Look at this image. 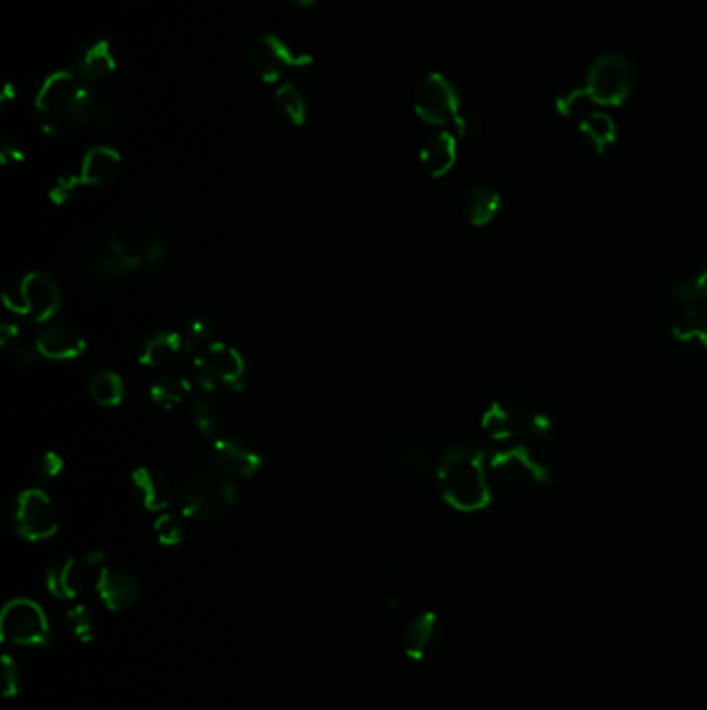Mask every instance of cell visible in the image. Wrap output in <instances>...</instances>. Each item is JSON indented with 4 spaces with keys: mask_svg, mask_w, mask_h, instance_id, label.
I'll return each instance as SVG.
<instances>
[{
    "mask_svg": "<svg viewBox=\"0 0 707 710\" xmlns=\"http://www.w3.org/2000/svg\"><path fill=\"white\" fill-rule=\"evenodd\" d=\"M39 129L50 138L73 134L81 125L111 127L117 111L111 100L100 96L76 71H55L42 81L34 99Z\"/></svg>",
    "mask_w": 707,
    "mask_h": 710,
    "instance_id": "6da1fadb",
    "label": "cell"
},
{
    "mask_svg": "<svg viewBox=\"0 0 707 710\" xmlns=\"http://www.w3.org/2000/svg\"><path fill=\"white\" fill-rule=\"evenodd\" d=\"M436 476L442 499L459 512L484 509L494 496L486 457L473 445H459L442 455Z\"/></svg>",
    "mask_w": 707,
    "mask_h": 710,
    "instance_id": "7a4b0ae2",
    "label": "cell"
},
{
    "mask_svg": "<svg viewBox=\"0 0 707 710\" xmlns=\"http://www.w3.org/2000/svg\"><path fill=\"white\" fill-rule=\"evenodd\" d=\"M413 111L433 127H451L454 136L473 139L482 131V121L467 108L459 88L442 73H428L413 92Z\"/></svg>",
    "mask_w": 707,
    "mask_h": 710,
    "instance_id": "3957f363",
    "label": "cell"
},
{
    "mask_svg": "<svg viewBox=\"0 0 707 710\" xmlns=\"http://www.w3.org/2000/svg\"><path fill=\"white\" fill-rule=\"evenodd\" d=\"M236 501L233 480L217 472L189 476L178 491V507L183 517L208 522L229 512Z\"/></svg>",
    "mask_w": 707,
    "mask_h": 710,
    "instance_id": "277c9868",
    "label": "cell"
},
{
    "mask_svg": "<svg viewBox=\"0 0 707 710\" xmlns=\"http://www.w3.org/2000/svg\"><path fill=\"white\" fill-rule=\"evenodd\" d=\"M491 494L521 493L548 478V466L528 447H511L486 459Z\"/></svg>",
    "mask_w": 707,
    "mask_h": 710,
    "instance_id": "5b68a950",
    "label": "cell"
},
{
    "mask_svg": "<svg viewBox=\"0 0 707 710\" xmlns=\"http://www.w3.org/2000/svg\"><path fill=\"white\" fill-rule=\"evenodd\" d=\"M250 67L264 83H282L289 73L312 76L315 59L308 53H297L285 39L266 32L250 46Z\"/></svg>",
    "mask_w": 707,
    "mask_h": 710,
    "instance_id": "8992f818",
    "label": "cell"
},
{
    "mask_svg": "<svg viewBox=\"0 0 707 710\" xmlns=\"http://www.w3.org/2000/svg\"><path fill=\"white\" fill-rule=\"evenodd\" d=\"M197 385L206 391H241L247 380V362L243 354L227 345L212 343L192 357Z\"/></svg>",
    "mask_w": 707,
    "mask_h": 710,
    "instance_id": "52a82bcc",
    "label": "cell"
},
{
    "mask_svg": "<svg viewBox=\"0 0 707 710\" xmlns=\"http://www.w3.org/2000/svg\"><path fill=\"white\" fill-rule=\"evenodd\" d=\"M0 638L20 649H48L53 626L42 605L30 598H13L0 612Z\"/></svg>",
    "mask_w": 707,
    "mask_h": 710,
    "instance_id": "ba28073f",
    "label": "cell"
},
{
    "mask_svg": "<svg viewBox=\"0 0 707 710\" xmlns=\"http://www.w3.org/2000/svg\"><path fill=\"white\" fill-rule=\"evenodd\" d=\"M194 457L241 480L254 478L264 463V457L256 447L241 436H201L194 445Z\"/></svg>",
    "mask_w": 707,
    "mask_h": 710,
    "instance_id": "9c48e42d",
    "label": "cell"
},
{
    "mask_svg": "<svg viewBox=\"0 0 707 710\" xmlns=\"http://www.w3.org/2000/svg\"><path fill=\"white\" fill-rule=\"evenodd\" d=\"M635 83L637 71L633 62L623 55L609 53L591 62L586 90L595 104L621 106L633 94Z\"/></svg>",
    "mask_w": 707,
    "mask_h": 710,
    "instance_id": "30bf717a",
    "label": "cell"
},
{
    "mask_svg": "<svg viewBox=\"0 0 707 710\" xmlns=\"http://www.w3.org/2000/svg\"><path fill=\"white\" fill-rule=\"evenodd\" d=\"M482 426L494 440L542 438L550 433V420L540 410L521 403H494L484 415Z\"/></svg>",
    "mask_w": 707,
    "mask_h": 710,
    "instance_id": "8fae6325",
    "label": "cell"
},
{
    "mask_svg": "<svg viewBox=\"0 0 707 710\" xmlns=\"http://www.w3.org/2000/svg\"><path fill=\"white\" fill-rule=\"evenodd\" d=\"M146 266L138 239L111 236L102 239L88 262V275L94 283H111L118 276L138 273Z\"/></svg>",
    "mask_w": 707,
    "mask_h": 710,
    "instance_id": "7c38bea8",
    "label": "cell"
},
{
    "mask_svg": "<svg viewBox=\"0 0 707 710\" xmlns=\"http://www.w3.org/2000/svg\"><path fill=\"white\" fill-rule=\"evenodd\" d=\"M13 524L23 540L42 542L59 532L60 513L48 494L25 489L15 501Z\"/></svg>",
    "mask_w": 707,
    "mask_h": 710,
    "instance_id": "4fadbf2b",
    "label": "cell"
},
{
    "mask_svg": "<svg viewBox=\"0 0 707 710\" xmlns=\"http://www.w3.org/2000/svg\"><path fill=\"white\" fill-rule=\"evenodd\" d=\"M401 642L407 659L415 663H424L440 651L444 642V626L436 612H419L405 626Z\"/></svg>",
    "mask_w": 707,
    "mask_h": 710,
    "instance_id": "5bb4252c",
    "label": "cell"
},
{
    "mask_svg": "<svg viewBox=\"0 0 707 710\" xmlns=\"http://www.w3.org/2000/svg\"><path fill=\"white\" fill-rule=\"evenodd\" d=\"M96 592L104 607L113 612L134 609L141 600L138 577L123 568H102L96 580Z\"/></svg>",
    "mask_w": 707,
    "mask_h": 710,
    "instance_id": "9a60e30c",
    "label": "cell"
},
{
    "mask_svg": "<svg viewBox=\"0 0 707 710\" xmlns=\"http://www.w3.org/2000/svg\"><path fill=\"white\" fill-rule=\"evenodd\" d=\"M23 296L27 306V316L36 322H46L57 314L62 304L59 285L57 280L46 273H27L21 276Z\"/></svg>",
    "mask_w": 707,
    "mask_h": 710,
    "instance_id": "2e32d148",
    "label": "cell"
},
{
    "mask_svg": "<svg viewBox=\"0 0 707 710\" xmlns=\"http://www.w3.org/2000/svg\"><path fill=\"white\" fill-rule=\"evenodd\" d=\"M118 60L113 53L108 39H96L81 48L78 59L73 62V71L81 81L96 88L102 81L113 78L117 73Z\"/></svg>",
    "mask_w": 707,
    "mask_h": 710,
    "instance_id": "e0dca14e",
    "label": "cell"
},
{
    "mask_svg": "<svg viewBox=\"0 0 707 710\" xmlns=\"http://www.w3.org/2000/svg\"><path fill=\"white\" fill-rule=\"evenodd\" d=\"M38 352L46 359L55 362H67V359H78L79 355L85 352V339L79 335L78 331L69 324L55 322L42 329L38 339H36Z\"/></svg>",
    "mask_w": 707,
    "mask_h": 710,
    "instance_id": "ac0fdd59",
    "label": "cell"
},
{
    "mask_svg": "<svg viewBox=\"0 0 707 710\" xmlns=\"http://www.w3.org/2000/svg\"><path fill=\"white\" fill-rule=\"evenodd\" d=\"M672 339L688 350L707 354V306L704 304H679L672 318Z\"/></svg>",
    "mask_w": 707,
    "mask_h": 710,
    "instance_id": "d6986e66",
    "label": "cell"
},
{
    "mask_svg": "<svg viewBox=\"0 0 707 710\" xmlns=\"http://www.w3.org/2000/svg\"><path fill=\"white\" fill-rule=\"evenodd\" d=\"M123 169L120 152L111 146H94L85 152L79 178L85 187H104L117 181Z\"/></svg>",
    "mask_w": 707,
    "mask_h": 710,
    "instance_id": "ffe728a7",
    "label": "cell"
},
{
    "mask_svg": "<svg viewBox=\"0 0 707 710\" xmlns=\"http://www.w3.org/2000/svg\"><path fill=\"white\" fill-rule=\"evenodd\" d=\"M85 573L76 557L62 554L55 559L44 575V586L59 600H76L83 588Z\"/></svg>",
    "mask_w": 707,
    "mask_h": 710,
    "instance_id": "44dd1931",
    "label": "cell"
},
{
    "mask_svg": "<svg viewBox=\"0 0 707 710\" xmlns=\"http://www.w3.org/2000/svg\"><path fill=\"white\" fill-rule=\"evenodd\" d=\"M419 158L430 178H444L456 162V136L449 129L438 131L424 144Z\"/></svg>",
    "mask_w": 707,
    "mask_h": 710,
    "instance_id": "7402d4cb",
    "label": "cell"
},
{
    "mask_svg": "<svg viewBox=\"0 0 707 710\" xmlns=\"http://www.w3.org/2000/svg\"><path fill=\"white\" fill-rule=\"evenodd\" d=\"M131 482L148 512H164L171 505L173 491L164 473L158 472L154 468H138L131 473Z\"/></svg>",
    "mask_w": 707,
    "mask_h": 710,
    "instance_id": "603a6c76",
    "label": "cell"
},
{
    "mask_svg": "<svg viewBox=\"0 0 707 710\" xmlns=\"http://www.w3.org/2000/svg\"><path fill=\"white\" fill-rule=\"evenodd\" d=\"M391 457L396 466L413 473H430L438 470V461L433 457V447L421 438H398L391 447Z\"/></svg>",
    "mask_w": 707,
    "mask_h": 710,
    "instance_id": "cb8c5ba5",
    "label": "cell"
},
{
    "mask_svg": "<svg viewBox=\"0 0 707 710\" xmlns=\"http://www.w3.org/2000/svg\"><path fill=\"white\" fill-rule=\"evenodd\" d=\"M181 352H185L181 333L160 331L143 341L139 352V364L146 368H164L171 362H175Z\"/></svg>",
    "mask_w": 707,
    "mask_h": 710,
    "instance_id": "d4e9b609",
    "label": "cell"
},
{
    "mask_svg": "<svg viewBox=\"0 0 707 710\" xmlns=\"http://www.w3.org/2000/svg\"><path fill=\"white\" fill-rule=\"evenodd\" d=\"M500 204H502V197L494 187L475 185L461 199V213L475 227H484L498 215Z\"/></svg>",
    "mask_w": 707,
    "mask_h": 710,
    "instance_id": "484cf974",
    "label": "cell"
},
{
    "mask_svg": "<svg viewBox=\"0 0 707 710\" xmlns=\"http://www.w3.org/2000/svg\"><path fill=\"white\" fill-rule=\"evenodd\" d=\"M275 106L278 115L287 123L301 127L310 117V102L303 88L297 81H282L278 83L275 92Z\"/></svg>",
    "mask_w": 707,
    "mask_h": 710,
    "instance_id": "4316f807",
    "label": "cell"
},
{
    "mask_svg": "<svg viewBox=\"0 0 707 710\" xmlns=\"http://www.w3.org/2000/svg\"><path fill=\"white\" fill-rule=\"evenodd\" d=\"M192 420L196 424L197 433L201 434L204 438H215L220 436V431L224 428V410L220 408L217 399H212L210 394H197L196 399L192 401Z\"/></svg>",
    "mask_w": 707,
    "mask_h": 710,
    "instance_id": "83f0119b",
    "label": "cell"
},
{
    "mask_svg": "<svg viewBox=\"0 0 707 710\" xmlns=\"http://www.w3.org/2000/svg\"><path fill=\"white\" fill-rule=\"evenodd\" d=\"M192 394V382L181 375H162L150 389V397L162 410H175Z\"/></svg>",
    "mask_w": 707,
    "mask_h": 710,
    "instance_id": "f1b7e54d",
    "label": "cell"
},
{
    "mask_svg": "<svg viewBox=\"0 0 707 710\" xmlns=\"http://www.w3.org/2000/svg\"><path fill=\"white\" fill-rule=\"evenodd\" d=\"M579 129H581L583 138L590 141L591 148H595L600 152L616 141V125L612 117L602 111H591L590 115L581 118Z\"/></svg>",
    "mask_w": 707,
    "mask_h": 710,
    "instance_id": "f546056e",
    "label": "cell"
},
{
    "mask_svg": "<svg viewBox=\"0 0 707 710\" xmlns=\"http://www.w3.org/2000/svg\"><path fill=\"white\" fill-rule=\"evenodd\" d=\"M90 394L102 408H117L125 399V382L113 370H98L90 380Z\"/></svg>",
    "mask_w": 707,
    "mask_h": 710,
    "instance_id": "4dcf8cb0",
    "label": "cell"
},
{
    "mask_svg": "<svg viewBox=\"0 0 707 710\" xmlns=\"http://www.w3.org/2000/svg\"><path fill=\"white\" fill-rule=\"evenodd\" d=\"M215 335H217V324L210 316H196L185 331L181 333L183 339V350L185 354L194 355L199 354L201 350H206L208 345L215 343Z\"/></svg>",
    "mask_w": 707,
    "mask_h": 710,
    "instance_id": "1f68e13d",
    "label": "cell"
},
{
    "mask_svg": "<svg viewBox=\"0 0 707 710\" xmlns=\"http://www.w3.org/2000/svg\"><path fill=\"white\" fill-rule=\"evenodd\" d=\"M65 626L81 644H90L96 635V617L92 609L85 605L71 607L65 615Z\"/></svg>",
    "mask_w": 707,
    "mask_h": 710,
    "instance_id": "d6a6232c",
    "label": "cell"
},
{
    "mask_svg": "<svg viewBox=\"0 0 707 710\" xmlns=\"http://www.w3.org/2000/svg\"><path fill=\"white\" fill-rule=\"evenodd\" d=\"M158 542L162 547H178L185 540V522L175 513H162L154 524Z\"/></svg>",
    "mask_w": 707,
    "mask_h": 710,
    "instance_id": "836d02e7",
    "label": "cell"
},
{
    "mask_svg": "<svg viewBox=\"0 0 707 710\" xmlns=\"http://www.w3.org/2000/svg\"><path fill=\"white\" fill-rule=\"evenodd\" d=\"M672 297L676 304H706L707 306V268L704 273L685 280L683 285H679L672 291Z\"/></svg>",
    "mask_w": 707,
    "mask_h": 710,
    "instance_id": "e575fe53",
    "label": "cell"
},
{
    "mask_svg": "<svg viewBox=\"0 0 707 710\" xmlns=\"http://www.w3.org/2000/svg\"><path fill=\"white\" fill-rule=\"evenodd\" d=\"M85 187V183L81 181L79 175H69V178H59L55 181V185L50 187L48 192V197L55 202V204H69L73 202L76 197L81 194V190Z\"/></svg>",
    "mask_w": 707,
    "mask_h": 710,
    "instance_id": "d590c367",
    "label": "cell"
},
{
    "mask_svg": "<svg viewBox=\"0 0 707 710\" xmlns=\"http://www.w3.org/2000/svg\"><path fill=\"white\" fill-rule=\"evenodd\" d=\"M2 694L4 698H18L21 694V671L9 654L2 656Z\"/></svg>",
    "mask_w": 707,
    "mask_h": 710,
    "instance_id": "8d00e7d4",
    "label": "cell"
},
{
    "mask_svg": "<svg viewBox=\"0 0 707 710\" xmlns=\"http://www.w3.org/2000/svg\"><path fill=\"white\" fill-rule=\"evenodd\" d=\"M62 468H65V459L59 454H55V451L39 455L36 463H34V472L42 480H55L62 472Z\"/></svg>",
    "mask_w": 707,
    "mask_h": 710,
    "instance_id": "74e56055",
    "label": "cell"
},
{
    "mask_svg": "<svg viewBox=\"0 0 707 710\" xmlns=\"http://www.w3.org/2000/svg\"><path fill=\"white\" fill-rule=\"evenodd\" d=\"M2 301L4 306L15 312V314L27 316V306H25V296H23V285L21 278L13 280L11 285H7L4 294H2Z\"/></svg>",
    "mask_w": 707,
    "mask_h": 710,
    "instance_id": "f35d334b",
    "label": "cell"
},
{
    "mask_svg": "<svg viewBox=\"0 0 707 710\" xmlns=\"http://www.w3.org/2000/svg\"><path fill=\"white\" fill-rule=\"evenodd\" d=\"M9 352H11V357H13L20 366H23V368L36 366L39 357H42L38 352V345H30V343H21V341H18L15 345H11Z\"/></svg>",
    "mask_w": 707,
    "mask_h": 710,
    "instance_id": "ab89813d",
    "label": "cell"
},
{
    "mask_svg": "<svg viewBox=\"0 0 707 710\" xmlns=\"http://www.w3.org/2000/svg\"><path fill=\"white\" fill-rule=\"evenodd\" d=\"M0 157L4 164H21L25 160V150L20 141L13 138H2L0 141Z\"/></svg>",
    "mask_w": 707,
    "mask_h": 710,
    "instance_id": "60d3db41",
    "label": "cell"
},
{
    "mask_svg": "<svg viewBox=\"0 0 707 710\" xmlns=\"http://www.w3.org/2000/svg\"><path fill=\"white\" fill-rule=\"evenodd\" d=\"M20 336L21 331L18 324H13V322H2V327H0V345H2L4 350H9L11 345H15V343L20 341Z\"/></svg>",
    "mask_w": 707,
    "mask_h": 710,
    "instance_id": "b9f144b4",
    "label": "cell"
},
{
    "mask_svg": "<svg viewBox=\"0 0 707 710\" xmlns=\"http://www.w3.org/2000/svg\"><path fill=\"white\" fill-rule=\"evenodd\" d=\"M104 561H106V554L102 551H92L85 554V565H90V568L102 570V568H106Z\"/></svg>",
    "mask_w": 707,
    "mask_h": 710,
    "instance_id": "7bdbcfd3",
    "label": "cell"
},
{
    "mask_svg": "<svg viewBox=\"0 0 707 710\" xmlns=\"http://www.w3.org/2000/svg\"><path fill=\"white\" fill-rule=\"evenodd\" d=\"M287 2L295 4L299 9H314L315 4H317V0H287Z\"/></svg>",
    "mask_w": 707,
    "mask_h": 710,
    "instance_id": "ee69618b",
    "label": "cell"
}]
</instances>
